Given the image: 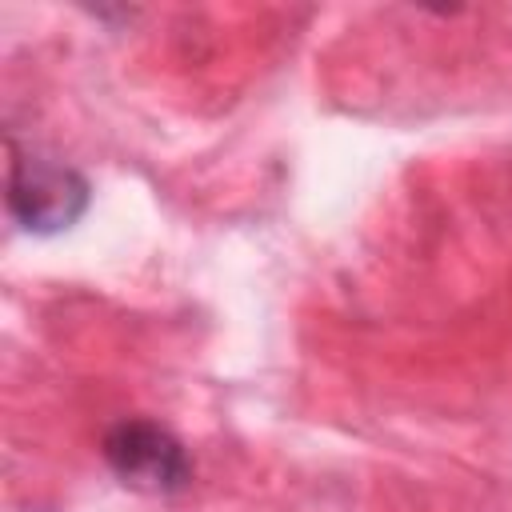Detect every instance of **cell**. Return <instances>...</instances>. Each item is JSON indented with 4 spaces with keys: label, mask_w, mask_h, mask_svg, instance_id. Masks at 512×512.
I'll list each match as a JSON object with an SVG mask.
<instances>
[{
    "label": "cell",
    "mask_w": 512,
    "mask_h": 512,
    "mask_svg": "<svg viewBox=\"0 0 512 512\" xmlns=\"http://www.w3.org/2000/svg\"><path fill=\"white\" fill-rule=\"evenodd\" d=\"M88 200H92V188L76 168L8 144L4 204L16 228L32 236H60L88 212Z\"/></svg>",
    "instance_id": "obj_1"
},
{
    "label": "cell",
    "mask_w": 512,
    "mask_h": 512,
    "mask_svg": "<svg viewBox=\"0 0 512 512\" xmlns=\"http://www.w3.org/2000/svg\"><path fill=\"white\" fill-rule=\"evenodd\" d=\"M100 452H104V464L112 468V476L132 492L172 496V492L188 488V480H192L188 448L156 420L112 424L104 432Z\"/></svg>",
    "instance_id": "obj_2"
}]
</instances>
